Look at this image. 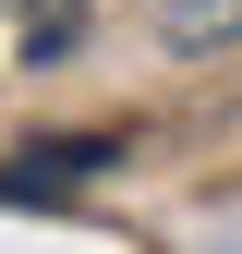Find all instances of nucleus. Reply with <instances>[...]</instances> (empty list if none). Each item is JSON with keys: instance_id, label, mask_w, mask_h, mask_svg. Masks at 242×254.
Wrapping results in <instances>:
<instances>
[{"instance_id": "7ed1b4c3", "label": "nucleus", "mask_w": 242, "mask_h": 254, "mask_svg": "<svg viewBox=\"0 0 242 254\" xmlns=\"http://www.w3.org/2000/svg\"><path fill=\"white\" fill-rule=\"evenodd\" d=\"M158 37L170 49H230L242 37V0H158Z\"/></svg>"}, {"instance_id": "f257e3e1", "label": "nucleus", "mask_w": 242, "mask_h": 254, "mask_svg": "<svg viewBox=\"0 0 242 254\" xmlns=\"http://www.w3.org/2000/svg\"><path fill=\"white\" fill-rule=\"evenodd\" d=\"M97 170H121V133H37V145L0 157V206H49V194H73Z\"/></svg>"}, {"instance_id": "f03ea898", "label": "nucleus", "mask_w": 242, "mask_h": 254, "mask_svg": "<svg viewBox=\"0 0 242 254\" xmlns=\"http://www.w3.org/2000/svg\"><path fill=\"white\" fill-rule=\"evenodd\" d=\"M0 24H12V49H24V61H60L85 24H97V0H0Z\"/></svg>"}]
</instances>
